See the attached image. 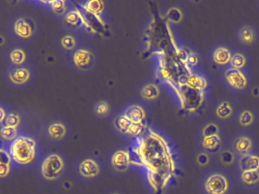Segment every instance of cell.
I'll return each instance as SVG.
<instances>
[{"label":"cell","instance_id":"7402d4cb","mask_svg":"<svg viewBox=\"0 0 259 194\" xmlns=\"http://www.w3.org/2000/svg\"><path fill=\"white\" fill-rule=\"evenodd\" d=\"M1 137L3 139L13 142L17 136V128L3 126L1 128Z\"/></svg>","mask_w":259,"mask_h":194},{"label":"cell","instance_id":"4dcf8cb0","mask_svg":"<svg viewBox=\"0 0 259 194\" xmlns=\"http://www.w3.org/2000/svg\"><path fill=\"white\" fill-rule=\"evenodd\" d=\"M0 155H1L0 163L4 164V165H10L13 159H12L11 156H10L9 151H7L4 148H1V150H0Z\"/></svg>","mask_w":259,"mask_h":194},{"label":"cell","instance_id":"ba28073f","mask_svg":"<svg viewBox=\"0 0 259 194\" xmlns=\"http://www.w3.org/2000/svg\"><path fill=\"white\" fill-rule=\"evenodd\" d=\"M222 146L223 139L221 136V133L201 136L200 147L206 154H218L221 152Z\"/></svg>","mask_w":259,"mask_h":194},{"label":"cell","instance_id":"f1b7e54d","mask_svg":"<svg viewBox=\"0 0 259 194\" xmlns=\"http://www.w3.org/2000/svg\"><path fill=\"white\" fill-rule=\"evenodd\" d=\"M235 158H236V156H235V155L233 154L231 150L230 151L223 152L221 155V162L225 164V165L231 164L233 160H234Z\"/></svg>","mask_w":259,"mask_h":194},{"label":"cell","instance_id":"1f68e13d","mask_svg":"<svg viewBox=\"0 0 259 194\" xmlns=\"http://www.w3.org/2000/svg\"><path fill=\"white\" fill-rule=\"evenodd\" d=\"M62 45L67 50H72L75 46V39L71 36H66L62 39Z\"/></svg>","mask_w":259,"mask_h":194},{"label":"cell","instance_id":"8992f818","mask_svg":"<svg viewBox=\"0 0 259 194\" xmlns=\"http://www.w3.org/2000/svg\"><path fill=\"white\" fill-rule=\"evenodd\" d=\"M78 176L84 181H93L99 177L101 172V165L98 160L92 157L82 159L78 165Z\"/></svg>","mask_w":259,"mask_h":194},{"label":"cell","instance_id":"d6a6232c","mask_svg":"<svg viewBox=\"0 0 259 194\" xmlns=\"http://www.w3.org/2000/svg\"><path fill=\"white\" fill-rule=\"evenodd\" d=\"M96 110L99 115H104L108 112V106L106 103H99L97 106Z\"/></svg>","mask_w":259,"mask_h":194},{"label":"cell","instance_id":"7a4b0ae2","mask_svg":"<svg viewBox=\"0 0 259 194\" xmlns=\"http://www.w3.org/2000/svg\"><path fill=\"white\" fill-rule=\"evenodd\" d=\"M199 189L201 194H232L234 190V181L225 171H207L200 180Z\"/></svg>","mask_w":259,"mask_h":194},{"label":"cell","instance_id":"277c9868","mask_svg":"<svg viewBox=\"0 0 259 194\" xmlns=\"http://www.w3.org/2000/svg\"><path fill=\"white\" fill-rule=\"evenodd\" d=\"M9 153L18 165H28L35 158L37 143L29 136H19L10 144Z\"/></svg>","mask_w":259,"mask_h":194},{"label":"cell","instance_id":"44dd1931","mask_svg":"<svg viewBox=\"0 0 259 194\" xmlns=\"http://www.w3.org/2000/svg\"><path fill=\"white\" fill-rule=\"evenodd\" d=\"M238 121H239V124L242 127H249L254 123V115L250 111L244 110L243 112L239 114Z\"/></svg>","mask_w":259,"mask_h":194},{"label":"cell","instance_id":"3957f363","mask_svg":"<svg viewBox=\"0 0 259 194\" xmlns=\"http://www.w3.org/2000/svg\"><path fill=\"white\" fill-rule=\"evenodd\" d=\"M67 168L66 159L60 153H51L47 155L40 162V177L48 184H54L61 180Z\"/></svg>","mask_w":259,"mask_h":194},{"label":"cell","instance_id":"5b68a950","mask_svg":"<svg viewBox=\"0 0 259 194\" xmlns=\"http://www.w3.org/2000/svg\"><path fill=\"white\" fill-rule=\"evenodd\" d=\"M230 149L238 160L247 155L255 154V141L251 135L241 132L233 136Z\"/></svg>","mask_w":259,"mask_h":194},{"label":"cell","instance_id":"83f0119b","mask_svg":"<svg viewBox=\"0 0 259 194\" xmlns=\"http://www.w3.org/2000/svg\"><path fill=\"white\" fill-rule=\"evenodd\" d=\"M86 8H87L90 12L97 13V12H101V11L102 10V2L98 1V0L88 2L87 5H86Z\"/></svg>","mask_w":259,"mask_h":194},{"label":"cell","instance_id":"ffe728a7","mask_svg":"<svg viewBox=\"0 0 259 194\" xmlns=\"http://www.w3.org/2000/svg\"><path fill=\"white\" fill-rule=\"evenodd\" d=\"M213 58L215 62L221 64V65H224V64L227 63L229 61H230L231 56H230L228 50L223 48V47H220L213 52Z\"/></svg>","mask_w":259,"mask_h":194},{"label":"cell","instance_id":"cb8c5ba5","mask_svg":"<svg viewBox=\"0 0 259 194\" xmlns=\"http://www.w3.org/2000/svg\"><path fill=\"white\" fill-rule=\"evenodd\" d=\"M19 122H20V119L19 117L16 114H9L6 117L5 120L3 121L2 124H4L3 126H6V127H15L17 128L19 126Z\"/></svg>","mask_w":259,"mask_h":194},{"label":"cell","instance_id":"ac0fdd59","mask_svg":"<svg viewBox=\"0 0 259 194\" xmlns=\"http://www.w3.org/2000/svg\"><path fill=\"white\" fill-rule=\"evenodd\" d=\"M233 113V108L228 102H223L216 109L217 117L221 120L228 119Z\"/></svg>","mask_w":259,"mask_h":194},{"label":"cell","instance_id":"603a6c76","mask_svg":"<svg viewBox=\"0 0 259 194\" xmlns=\"http://www.w3.org/2000/svg\"><path fill=\"white\" fill-rule=\"evenodd\" d=\"M158 94L159 91L157 86L152 84H149L148 86H145L142 90V96L148 99V100L157 98Z\"/></svg>","mask_w":259,"mask_h":194},{"label":"cell","instance_id":"9c48e42d","mask_svg":"<svg viewBox=\"0 0 259 194\" xmlns=\"http://www.w3.org/2000/svg\"><path fill=\"white\" fill-rule=\"evenodd\" d=\"M132 163V156L128 152L118 150L111 157V165L118 172H125Z\"/></svg>","mask_w":259,"mask_h":194},{"label":"cell","instance_id":"5bb4252c","mask_svg":"<svg viewBox=\"0 0 259 194\" xmlns=\"http://www.w3.org/2000/svg\"><path fill=\"white\" fill-rule=\"evenodd\" d=\"M15 32L21 37H29L32 34L33 28L29 21L25 18H20L16 21L14 26Z\"/></svg>","mask_w":259,"mask_h":194},{"label":"cell","instance_id":"8fae6325","mask_svg":"<svg viewBox=\"0 0 259 194\" xmlns=\"http://www.w3.org/2000/svg\"><path fill=\"white\" fill-rule=\"evenodd\" d=\"M67 127L60 121H55L48 125L47 133L50 139L54 141H61L67 134Z\"/></svg>","mask_w":259,"mask_h":194},{"label":"cell","instance_id":"d590c367","mask_svg":"<svg viewBox=\"0 0 259 194\" xmlns=\"http://www.w3.org/2000/svg\"><path fill=\"white\" fill-rule=\"evenodd\" d=\"M189 62H190L191 64H195L197 62V57L195 56V55H191L189 57Z\"/></svg>","mask_w":259,"mask_h":194},{"label":"cell","instance_id":"9a60e30c","mask_svg":"<svg viewBox=\"0 0 259 194\" xmlns=\"http://www.w3.org/2000/svg\"><path fill=\"white\" fill-rule=\"evenodd\" d=\"M124 115L133 123H142L145 117V112L139 106H130L125 110Z\"/></svg>","mask_w":259,"mask_h":194},{"label":"cell","instance_id":"8d00e7d4","mask_svg":"<svg viewBox=\"0 0 259 194\" xmlns=\"http://www.w3.org/2000/svg\"><path fill=\"white\" fill-rule=\"evenodd\" d=\"M0 112H1V118H0V120H1V123H2L3 121L5 120L7 115H6L5 112H4V110L3 108H1V109H0Z\"/></svg>","mask_w":259,"mask_h":194},{"label":"cell","instance_id":"7c38bea8","mask_svg":"<svg viewBox=\"0 0 259 194\" xmlns=\"http://www.w3.org/2000/svg\"><path fill=\"white\" fill-rule=\"evenodd\" d=\"M74 62L78 68L87 69L92 66L94 62V56L88 50H77L74 55Z\"/></svg>","mask_w":259,"mask_h":194},{"label":"cell","instance_id":"30bf717a","mask_svg":"<svg viewBox=\"0 0 259 194\" xmlns=\"http://www.w3.org/2000/svg\"><path fill=\"white\" fill-rule=\"evenodd\" d=\"M227 81L232 87L241 89L246 86L247 80L245 75L237 68H230L225 72Z\"/></svg>","mask_w":259,"mask_h":194},{"label":"cell","instance_id":"f546056e","mask_svg":"<svg viewBox=\"0 0 259 194\" xmlns=\"http://www.w3.org/2000/svg\"><path fill=\"white\" fill-rule=\"evenodd\" d=\"M53 10L57 14H62L65 11V2L61 0L49 2Z\"/></svg>","mask_w":259,"mask_h":194},{"label":"cell","instance_id":"484cf974","mask_svg":"<svg viewBox=\"0 0 259 194\" xmlns=\"http://www.w3.org/2000/svg\"><path fill=\"white\" fill-rule=\"evenodd\" d=\"M66 21L69 24L72 25L76 26L79 25L81 22V17L78 12L72 11V12H69L66 16Z\"/></svg>","mask_w":259,"mask_h":194},{"label":"cell","instance_id":"4fadbf2b","mask_svg":"<svg viewBox=\"0 0 259 194\" xmlns=\"http://www.w3.org/2000/svg\"><path fill=\"white\" fill-rule=\"evenodd\" d=\"M238 169L242 171L259 169V157L255 154L247 155L238 159Z\"/></svg>","mask_w":259,"mask_h":194},{"label":"cell","instance_id":"e575fe53","mask_svg":"<svg viewBox=\"0 0 259 194\" xmlns=\"http://www.w3.org/2000/svg\"><path fill=\"white\" fill-rule=\"evenodd\" d=\"M198 162H199L200 165H205L208 162V156H207L206 153H201L198 156Z\"/></svg>","mask_w":259,"mask_h":194},{"label":"cell","instance_id":"52a82bcc","mask_svg":"<svg viewBox=\"0 0 259 194\" xmlns=\"http://www.w3.org/2000/svg\"><path fill=\"white\" fill-rule=\"evenodd\" d=\"M236 182L241 189L247 191L259 189V169L242 171L238 169Z\"/></svg>","mask_w":259,"mask_h":194},{"label":"cell","instance_id":"74e56055","mask_svg":"<svg viewBox=\"0 0 259 194\" xmlns=\"http://www.w3.org/2000/svg\"><path fill=\"white\" fill-rule=\"evenodd\" d=\"M110 194H122L120 192H118V191H113V192H110Z\"/></svg>","mask_w":259,"mask_h":194},{"label":"cell","instance_id":"6da1fadb","mask_svg":"<svg viewBox=\"0 0 259 194\" xmlns=\"http://www.w3.org/2000/svg\"><path fill=\"white\" fill-rule=\"evenodd\" d=\"M132 162L143 168L151 190L160 193L171 177V164L166 142L157 133L148 129L135 139L132 147Z\"/></svg>","mask_w":259,"mask_h":194},{"label":"cell","instance_id":"2e32d148","mask_svg":"<svg viewBox=\"0 0 259 194\" xmlns=\"http://www.w3.org/2000/svg\"><path fill=\"white\" fill-rule=\"evenodd\" d=\"M239 41L244 44H250L254 41L255 35L254 30L248 26L242 27L238 32Z\"/></svg>","mask_w":259,"mask_h":194},{"label":"cell","instance_id":"d6986e66","mask_svg":"<svg viewBox=\"0 0 259 194\" xmlns=\"http://www.w3.org/2000/svg\"><path fill=\"white\" fill-rule=\"evenodd\" d=\"M29 71L24 68H18L10 74L12 81L16 83H25L29 78Z\"/></svg>","mask_w":259,"mask_h":194},{"label":"cell","instance_id":"4316f807","mask_svg":"<svg viewBox=\"0 0 259 194\" xmlns=\"http://www.w3.org/2000/svg\"><path fill=\"white\" fill-rule=\"evenodd\" d=\"M10 58L14 63L21 64L25 61V53L22 50H15L10 54Z\"/></svg>","mask_w":259,"mask_h":194},{"label":"cell","instance_id":"d4e9b609","mask_svg":"<svg viewBox=\"0 0 259 194\" xmlns=\"http://www.w3.org/2000/svg\"><path fill=\"white\" fill-rule=\"evenodd\" d=\"M230 62L233 68L239 69V68H242L245 65V59L242 54L236 53L234 56H232Z\"/></svg>","mask_w":259,"mask_h":194},{"label":"cell","instance_id":"836d02e7","mask_svg":"<svg viewBox=\"0 0 259 194\" xmlns=\"http://www.w3.org/2000/svg\"><path fill=\"white\" fill-rule=\"evenodd\" d=\"M10 165L1 164V177H2V178L7 177V176L8 175L9 173H10Z\"/></svg>","mask_w":259,"mask_h":194},{"label":"cell","instance_id":"e0dca14e","mask_svg":"<svg viewBox=\"0 0 259 194\" xmlns=\"http://www.w3.org/2000/svg\"><path fill=\"white\" fill-rule=\"evenodd\" d=\"M133 123L125 115H122L115 120L114 124L115 127L120 133L128 134Z\"/></svg>","mask_w":259,"mask_h":194}]
</instances>
